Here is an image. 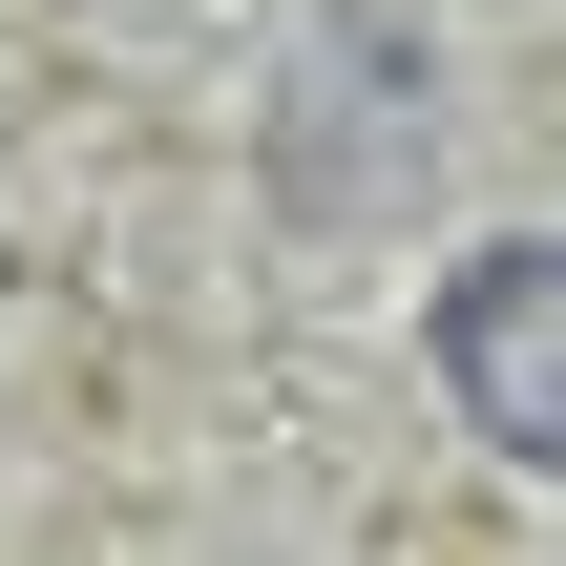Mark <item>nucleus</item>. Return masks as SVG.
<instances>
[{"instance_id": "obj_1", "label": "nucleus", "mask_w": 566, "mask_h": 566, "mask_svg": "<svg viewBox=\"0 0 566 566\" xmlns=\"http://www.w3.org/2000/svg\"><path fill=\"white\" fill-rule=\"evenodd\" d=\"M441 399L504 462H566V231H504L441 273Z\"/></svg>"}]
</instances>
